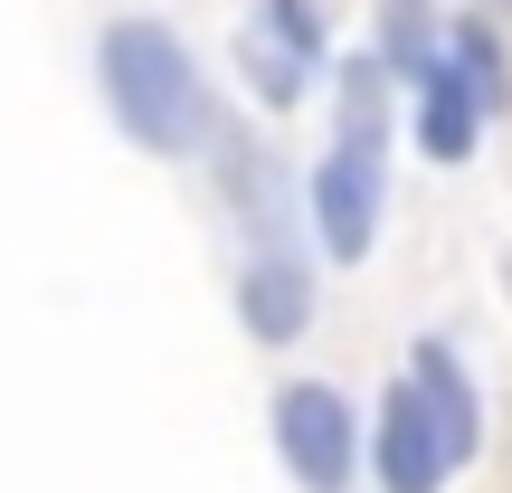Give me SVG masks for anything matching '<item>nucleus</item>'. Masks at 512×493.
Instances as JSON below:
<instances>
[{
  "label": "nucleus",
  "instance_id": "f257e3e1",
  "mask_svg": "<svg viewBox=\"0 0 512 493\" xmlns=\"http://www.w3.org/2000/svg\"><path fill=\"white\" fill-rule=\"evenodd\" d=\"M95 95H105V124L124 133L133 152H152V162H200V152L219 143V124H228L200 48H190L171 19H152V10L95 29Z\"/></svg>",
  "mask_w": 512,
  "mask_h": 493
},
{
  "label": "nucleus",
  "instance_id": "f03ea898",
  "mask_svg": "<svg viewBox=\"0 0 512 493\" xmlns=\"http://www.w3.org/2000/svg\"><path fill=\"white\" fill-rule=\"evenodd\" d=\"M380 219H389V133H361V124H332L323 162L304 171V228L332 266H361L380 247Z\"/></svg>",
  "mask_w": 512,
  "mask_h": 493
},
{
  "label": "nucleus",
  "instance_id": "7ed1b4c3",
  "mask_svg": "<svg viewBox=\"0 0 512 493\" xmlns=\"http://www.w3.org/2000/svg\"><path fill=\"white\" fill-rule=\"evenodd\" d=\"M266 437H275V465L294 475V493L361 484V408H351L342 380H285L266 399Z\"/></svg>",
  "mask_w": 512,
  "mask_h": 493
},
{
  "label": "nucleus",
  "instance_id": "20e7f679",
  "mask_svg": "<svg viewBox=\"0 0 512 493\" xmlns=\"http://www.w3.org/2000/svg\"><path fill=\"white\" fill-rule=\"evenodd\" d=\"M456 446H446V427H437V408H427V389L408 380H389L380 389V408H370V427H361V475L380 484V493H446V475H456Z\"/></svg>",
  "mask_w": 512,
  "mask_h": 493
},
{
  "label": "nucleus",
  "instance_id": "39448f33",
  "mask_svg": "<svg viewBox=\"0 0 512 493\" xmlns=\"http://www.w3.org/2000/svg\"><path fill=\"white\" fill-rule=\"evenodd\" d=\"M313 313H323V275H313V256L294 247H247L238 266V332L256 351H294L313 332Z\"/></svg>",
  "mask_w": 512,
  "mask_h": 493
},
{
  "label": "nucleus",
  "instance_id": "423d86ee",
  "mask_svg": "<svg viewBox=\"0 0 512 493\" xmlns=\"http://www.w3.org/2000/svg\"><path fill=\"white\" fill-rule=\"evenodd\" d=\"M399 95H408V143H418L437 171H456L465 152L484 143V124H494V114L475 105V86H465V76L446 67V38H437V57H427V67L408 76Z\"/></svg>",
  "mask_w": 512,
  "mask_h": 493
},
{
  "label": "nucleus",
  "instance_id": "0eeeda50",
  "mask_svg": "<svg viewBox=\"0 0 512 493\" xmlns=\"http://www.w3.org/2000/svg\"><path fill=\"white\" fill-rule=\"evenodd\" d=\"M408 380L427 389V408H437L446 446H456V456H475V446H484V389H475V370L456 361V342H437V332H427V342L408 351Z\"/></svg>",
  "mask_w": 512,
  "mask_h": 493
},
{
  "label": "nucleus",
  "instance_id": "6e6552de",
  "mask_svg": "<svg viewBox=\"0 0 512 493\" xmlns=\"http://www.w3.org/2000/svg\"><path fill=\"white\" fill-rule=\"evenodd\" d=\"M446 67H456L465 86H475V105L494 114V124L512 114V48H503L494 29H484V10H465V19H446Z\"/></svg>",
  "mask_w": 512,
  "mask_h": 493
},
{
  "label": "nucleus",
  "instance_id": "1a4fd4ad",
  "mask_svg": "<svg viewBox=\"0 0 512 493\" xmlns=\"http://www.w3.org/2000/svg\"><path fill=\"white\" fill-rule=\"evenodd\" d=\"M437 38H446L437 0H380V19H370V57H380L399 86L427 67V57H437Z\"/></svg>",
  "mask_w": 512,
  "mask_h": 493
},
{
  "label": "nucleus",
  "instance_id": "9d476101",
  "mask_svg": "<svg viewBox=\"0 0 512 493\" xmlns=\"http://www.w3.org/2000/svg\"><path fill=\"white\" fill-rule=\"evenodd\" d=\"M238 76H247V95H256L266 114H294V105L313 95V76H323V67H304V57H285L275 38L238 29Z\"/></svg>",
  "mask_w": 512,
  "mask_h": 493
},
{
  "label": "nucleus",
  "instance_id": "9b49d317",
  "mask_svg": "<svg viewBox=\"0 0 512 493\" xmlns=\"http://www.w3.org/2000/svg\"><path fill=\"white\" fill-rule=\"evenodd\" d=\"M247 29H256V38H275L285 57H304V67H323V57H332L323 0H247Z\"/></svg>",
  "mask_w": 512,
  "mask_h": 493
},
{
  "label": "nucleus",
  "instance_id": "f8f14e48",
  "mask_svg": "<svg viewBox=\"0 0 512 493\" xmlns=\"http://www.w3.org/2000/svg\"><path fill=\"white\" fill-rule=\"evenodd\" d=\"M465 10H512V0H465Z\"/></svg>",
  "mask_w": 512,
  "mask_h": 493
}]
</instances>
